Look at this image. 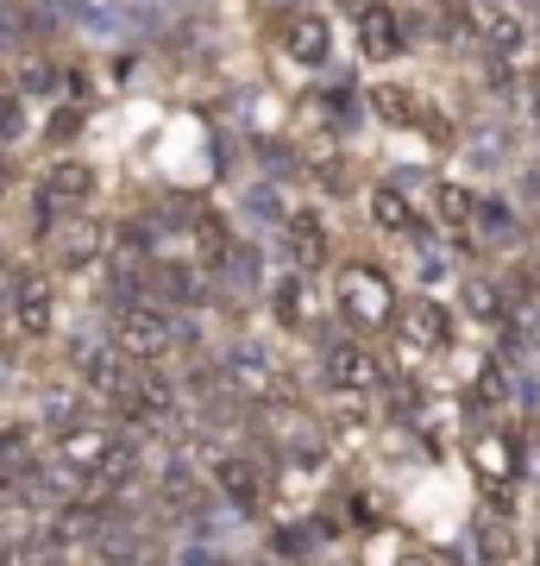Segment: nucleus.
Masks as SVG:
<instances>
[{
  "label": "nucleus",
  "instance_id": "nucleus-1",
  "mask_svg": "<svg viewBox=\"0 0 540 566\" xmlns=\"http://www.w3.org/2000/svg\"><path fill=\"white\" fill-rule=\"evenodd\" d=\"M333 303H340V315H346L352 334H378V327L396 322V283L383 277L378 264H340Z\"/></svg>",
  "mask_w": 540,
  "mask_h": 566
},
{
  "label": "nucleus",
  "instance_id": "nucleus-2",
  "mask_svg": "<svg viewBox=\"0 0 540 566\" xmlns=\"http://www.w3.org/2000/svg\"><path fill=\"white\" fill-rule=\"evenodd\" d=\"M88 196H95V170L88 164H76V158L51 164L39 182V240H51L63 221H76L82 208H88Z\"/></svg>",
  "mask_w": 540,
  "mask_h": 566
},
{
  "label": "nucleus",
  "instance_id": "nucleus-3",
  "mask_svg": "<svg viewBox=\"0 0 540 566\" xmlns=\"http://www.w3.org/2000/svg\"><path fill=\"white\" fill-rule=\"evenodd\" d=\"M177 340H182V322H177L163 303H133V308L120 315V327H114L120 359H163Z\"/></svg>",
  "mask_w": 540,
  "mask_h": 566
},
{
  "label": "nucleus",
  "instance_id": "nucleus-4",
  "mask_svg": "<svg viewBox=\"0 0 540 566\" xmlns=\"http://www.w3.org/2000/svg\"><path fill=\"white\" fill-rule=\"evenodd\" d=\"M7 327L20 340H44L57 327V290H51V277H39V271L7 277Z\"/></svg>",
  "mask_w": 540,
  "mask_h": 566
},
{
  "label": "nucleus",
  "instance_id": "nucleus-5",
  "mask_svg": "<svg viewBox=\"0 0 540 566\" xmlns=\"http://www.w3.org/2000/svg\"><path fill=\"white\" fill-rule=\"evenodd\" d=\"M320 378H327L333 390H346V397H364V390L383 385V365H378V353H371L364 340L340 334V340L320 346Z\"/></svg>",
  "mask_w": 540,
  "mask_h": 566
},
{
  "label": "nucleus",
  "instance_id": "nucleus-6",
  "mask_svg": "<svg viewBox=\"0 0 540 566\" xmlns=\"http://www.w3.org/2000/svg\"><path fill=\"white\" fill-rule=\"evenodd\" d=\"M70 365H76V378L95 390V397H114V403H120L126 385H133V371H126L114 334H88V340H76L70 346Z\"/></svg>",
  "mask_w": 540,
  "mask_h": 566
},
{
  "label": "nucleus",
  "instance_id": "nucleus-7",
  "mask_svg": "<svg viewBox=\"0 0 540 566\" xmlns=\"http://www.w3.org/2000/svg\"><path fill=\"white\" fill-rule=\"evenodd\" d=\"M371 114H383L390 126H415V133L427 126L434 139H453L446 114H441L434 102H427V95H415L409 82H371Z\"/></svg>",
  "mask_w": 540,
  "mask_h": 566
},
{
  "label": "nucleus",
  "instance_id": "nucleus-8",
  "mask_svg": "<svg viewBox=\"0 0 540 566\" xmlns=\"http://www.w3.org/2000/svg\"><path fill=\"white\" fill-rule=\"evenodd\" d=\"M221 385H233L240 397H271V390H277V359H271V346L233 340L221 353Z\"/></svg>",
  "mask_w": 540,
  "mask_h": 566
},
{
  "label": "nucleus",
  "instance_id": "nucleus-9",
  "mask_svg": "<svg viewBox=\"0 0 540 566\" xmlns=\"http://www.w3.org/2000/svg\"><path fill=\"white\" fill-rule=\"evenodd\" d=\"M208 485H214V497L221 504H233V510H252L264 504V491H271V479H264V465L258 460H245V453H226V460H214L208 465Z\"/></svg>",
  "mask_w": 540,
  "mask_h": 566
},
{
  "label": "nucleus",
  "instance_id": "nucleus-10",
  "mask_svg": "<svg viewBox=\"0 0 540 566\" xmlns=\"http://www.w3.org/2000/svg\"><path fill=\"white\" fill-rule=\"evenodd\" d=\"M271 315H277L289 334H315L320 327V283H308L301 271H283L277 283H271ZM327 334V327H320Z\"/></svg>",
  "mask_w": 540,
  "mask_h": 566
},
{
  "label": "nucleus",
  "instance_id": "nucleus-11",
  "mask_svg": "<svg viewBox=\"0 0 540 566\" xmlns=\"http://www.w3.org/2000/svg\"><path fill=\"white\" fill-rule=\"evenodd\" d=\"M283 252H289V264H296L301 277L327 264L333 233H327V221H320V208H296V214H283Z\"/></svg>",
  "mask_w": 540,
  "mask_h": 566
},
{
  "label": "nucleus",
  "instance_id": "nucleus-12",
  "mask_svg": "<svg viewBox=\"0 0 540 566\" xmlns=\"http://www.w3.org/2000/svg\"><path fill=\"white\" fill-rule=\"evenodd\" d=\"M120 416L133 428H170V416H177V385L163 378V371H145V378H133L120 397Z\"/></svg>",
  "mask_w": 540,
  "mask_h": 566
},
{
  "label": "nucleus",
  "instance_id": "nucleus-13",
  "mask_svg": "<svg viewBox=\"0 0 540 566\" xmlns=\"http://www.w3.org/2000/svg\"><path fill=\"white\" fill-rule=\"evenodd\" d=\"M472 20L497 44V57H521V44H528V7L521 0H472Z\"/></svg>",
  "mask_w": 540,
  "mask_h": 566
},
{
  "label": "nucleus",
  "instance_id": "nucleus-14",
  "mask_svg": "<svg viewBox=\"0 0 540 566\" xmlns=\"http://www.w3.org/2000/svg\"><path fill=\"white\" fill-rule=\"evenodd\" d=\"M409 32H402V20H396V7H390V0H371V7H364L359 13V51L371 63H390V57H402V51H409Z\"/></svg>",
  "mask_w": 540,
  "mask_h": 566
},
{
  "label": "nucleus",
  "instance_id": "nucleus-15",
  "mask_svg": "<svg viewBox=\"0 0 540 566\" xmlns=\"http://www.w3.org/2000/svg\"><path fill=\"white\" fill-rule=\"evenodd\" d=\"M396 327H402V340L421 346V353H441L453 340V315H446L441 296H415L409 308H396Z\"/></svg>",
  "mask_w": 540,
  "mask_h": 566
},
{
  "label": "nucleus",
  "instance_id": "nucleus-16",
  "mask_svg": "<svg viewBox=\"0 0 540 566\" xmlns=\"http://www.w3.org/2000/svg\"><path fill=\"white\" fill-rule=\"evenodd\" d=\"M283 57L301 63V70H320V63L333 57V25H327V13H296V20L283 25Z\"/></svg>",
  "mask_w": 540,
  "mask_h": 566
},
{
  "label": "nucleus",
  "instance_id": "nucleus-17",
  "mask_svg": "<svg viewBox=\"0 0 540 566\" xmlns=\"http://www.w3.org/2000/svg\"><path fill=\"white\" fill-rule=\"evenodd\" d=\"M371 221H378V233H390V240H427V227H421L415 202L402 196L396 182H371Z\"/></svg>",
  "mask_w": 540,
  "mask_h": 566
},
{
  "label": "nucleus",
  "instance_id": "nucleus-18",
  "mask_svg": "<svg viewBox=\"0 0 540 566\" xmlns=\"http://www.w3.org/2000/svg\"><path fill=\"white\" fill-rule=\"evenodd\" d=\"M63 13H70L88 39H126V25H133V0H63Z\"/></svg>",
  "mask_w": 540,
  "mask_h": 566
},
{
  "label": "nucleus",
  "instance_id": "nucleus-19",
  "mask_svg": "<svg viewBox=\"0 0 540 566\" xmlns=\"http://www.w3.org/2000/svg\"><path fill=\"white\" fill-rule=\"evenodd\" d=\"M51 240H57V264H63V271H88V264L100 259V245H107V227L82 221V214H76V221H63Z\"/></svg>",
  "mask_w": 540,
  "mask_h": 566
},
{
  "label": "nucleus",
  "instance_id": "nucleus-20",
  "mask_svg": "<svg viewBox=\"0 0 540 566\" xmlns=\"http://www.w3.org/2000/svg\"><path fill=\"white\" fill-rule=\"evenodd\" d=\"M472 542H478V560H484V566H516V554H521L516 523H509V516H490V510L478 516V528H472Z\"/></svg>",
  "mask_w": 540,
  "mask_h": 566
},
{
  "label": "nucleus",
  "instance_id": "nucleus-21",
  "mask_svg": "<svg viewBox=\"0 0 540 566\" xmlns=\"http://www.w3.org/2000/svg\"><path fill=\"white\" fill-rule=\"evenodd\" d=\"M434 208H441V221L453 227V233H472V208H478V196H472L465 182H434Z\"/></svg>",
  "mask_w": 540,
  "mask_h": 566
},
{
  "label": "nucleus",
  "instance_id": "nucleus-22",
  "mask_svg": "<svg viewBox=\"0 0 540 566\" xmlns=\"http://www.w3.org/2000/svg\"><path fill=\"white\" fill-rule=\"evenodd\" d=\"M472 227H484V240L509 245V240H516V208H509V202H490V196H478V208H472Z\"/></svg>",
  "mask_w": 540,
  "mask_h": 566
},
{
  "label": "nucleus",
  "instance_id": "nucleus-23",
  "mask_svg": "<svg viewBox=\"0 0 540 566\" xmlns=\"http://www.w3.org/2000/svg\"><path fill=\"white\" fill-rule=\"evenodd\" d=\"M13 88H20V102H32V95H57L63 70H57V63H44V57H25L20 76H13Z\"/></svg>",
  "mask_w": 540,
  "mask_h": 566
},
{
  "label": "nucleus",
  "instance_id": "nucleus-24",
  "mask_svg": "<svg viewBox=\"0 0 540 566\" xmlns=\"http://www.w3.org/2000/svg\"><path fill=\"white\" fill-rule=\"evenodd\" d=\"M195 245H201V264H208V271H221L240 240H233V227H226V221H195Z\"/></svg>",
  "mask_w": 540,
  "mask_h": 566
},
{
  "label": "nucleus",
  "instance_id": "nucleus-25",
  "mask_svg": "<svg viewBox=\"0 0 540 566\" xmlns=\"http://www.w3.org/2000/svg\"><path fill=\"white\" fill-rule=\"evenodd\" d=\"M20 139H25V102H20V88H13V76H0V151Z\"/></svg>",
  "mask_w": 540,
  "mask_h": 566
},
{
  "label": "nucleus",
  "instance_id": "nucleus-26",
  "mask_svg": "<svg viewBox=\"0 0 540 566\" xmlns=\"http://www.w3.org/2000/svg\"><path fill=\"white\" fill-rule=\"evenodd\" d=\"M44 422H51V434H76L82 428V397L76 390H51V397H44Z\"/></svg>",
  "mask_w": 540,
  "mask_h": 566
},
{
  "label": "nucleus",
  "instance_id": "nucleus-27",
  "mask_svg": "<svg viewBox=\"0 0 540 566\" xmlns=\"http://www.w3.org/2000/svg\"><path fill=\"white\" fill-rule=\"evenodd\" d=\"M151 290H158L163 303H195V296H201L195 271H182V264H158V271H151Z\"/></svg>",
  "mask_w": 540,
  "mask_h": 566
},
{
  "label": "nucleus",
  "instance_id": "nucleus-28",
  "mask_svg": "<svg viewBox=\"0 0 540 566\" xmlns=\"http://www.w3.org/2000/svg\"><path fill=\"white\" fill-rule=\"evenodd\" d=\"M95 554H100V566H139V535H120V528H100Z\"/></svg>",
  "mask_w": 540,
  "mask_h": 566
},
{
  "label": "nucleus",
  "instance_id": "nucleus-29",
  "mask_svg": "<svg viewBox=\"0 0 540 566\" xmlns=\"http://www.w3.org/2000/svg\"><path fill=\"white\" fill-rule=\"evenodd\" d=\"M465 308H472L478 322H502V296H497V283L472 277V283H465Z\"/></svg>",
  "mask_w": 540,
  "mask_h": 566
},
{
  "label": "nucleus",
  "instance_id": "nucleus-30",
  "mask_svg": "<svg viewBox=\"0 0 540 566\" xmlns=\"http://www.w3.org/2000/svg\"><path fill=\"white\" fill-rule=\"evenodd\" d=\"M82 126V107H57V120H51V145H70Z\"/></svg>",
  "mask_w": 540,
  "mask_h": 566
},
{
  "label": "nucleus",
  "instance_id": "nucleus-31",
  "mask_svg": "<svg viewBox=\"0 0 540 566\" xmlns=\"http://www.w3.org/2000/svg\"><path fill=\"white\" fill-rule=\"evenodd\" d=\"M528 126H534V139H540V82L528 88Z\"/></svg>",
  "mask_w": 540,
  "mask_h": 566
},
{
  "label": "nucleus",
  "instance_id": "nucleus-32",
  "mask_svg": "<svg viewBox=\"0 0 540 566\" xmlns=\"http://www.w3.org/2000/svg\"><path fill=\"white\" fill-rule=\"evenodd\" d=\"M521 340H534V346H540V308H528V322H521Z\"/></svg>",
  "mask_w": 540,
  "mask_h": 566
},
{
  "label": "nucleus",
  "instance_id": "nucleus-33",
  "mask_svg": "<svg viewBox=\"0 0 540 566\" xmlns=\"http://www.w3.org/2000/svg\"><path fill=\"white\" fill-rule=\"evenodd\" d=\"M7 189H13V158L0 151V202H7Z\"/></svg>",
  "mask_w": 540,
  "mask_h": 566
},
{
  "label": "nucleus",
  "instance_id": "nucleus-34",
  "mask_svg": "<svg viewBox=\"0 0 540 566\" xmlns=\"http://www.w3.org/2000/svg\"><path fill=\"white\" fill-rule=\"evenodd\" d=\"M396 566H441V560H434V554H402Z\"/></svg>",
  "mask_w": 540,
  "mask_h": 566
},
{
  "label": "nucleus",
  "instance_id": "nucleus-35",
  "mask_svg": "<svg viewBox=\"0 0 540 566\" xmlns=\"http://www.w3.org/2000/svg\"><path fill=\"white\" fill-rule=\"evenodd\" d=\"M0 566H13V542L7 535H0Z\"/></svg>",
  "mask_w": 540,
  "mask_h": 566
},
{
  "label": "nucleus",
  "instance_id": "nucleus-36",
  "mask_svg": "<svg viewBox=\"0 0 540 566\" xmlns=\"http://www.w3.org/2000/svg\"><path fill=\"white\" fill-rule=\"evenodd\" d=\"M0 385H7V353H0Z\"/></svg>",
  "mask_w": 540,
  "mask_h": 566
},
{
  "label": "nucleus",
  "instance_id": "nucleus-37",
  "mask_svg": "<svg viewBox=\"0 0 540 566\" xmlns=\"http://www.w3.org/2000/svg\"><path fill=\"white\" fill-rule=\"evenodd\" d=\"M534 566H540V547H534Z\"/></svg>",
  "mask_w": 540,
  "mask_h": 566
},
{
  "label": "nucleus",
  "instance_id": "nucleus-38",
  "mask_svg": "<svg viewBox=\"0 0 540 566\" xmlns=\"http://www.w3.org/2000/svg\"><path fill=\"white\" fill-rule=\"evenodd\" d=\"M264 566H277V560H264Z\"/></svg>",
  "mask_w": 540,
  "mask_h": 566
}]
</instances>
